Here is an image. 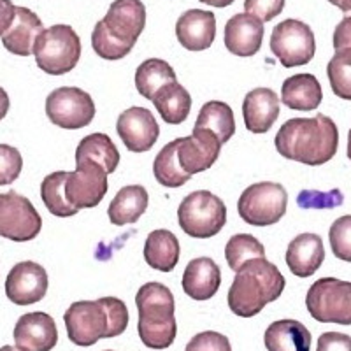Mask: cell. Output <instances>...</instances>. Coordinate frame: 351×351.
Here are the masks:
<instances>
[{
  "instance_id": "d6a6232c",
  "label": "cell",
  "mask_w": 351,
  "mask_h": 351,
  "mask_svg": "<svg viewBox=\"0 0 351 351\" xmlns=\"http://www.w3.org/2000/svg\"><path fill=\"white\" fill-rule=\"evenodd\" d=\"M67 176V171H56L46 176L40 183V199H43L44 206L53 216H58V218H71L80 211L69 202L67 195H65Z\"/></svg>"
},
{
  "instance_id": "7bdbcfd3",
  "label": "cell",
  "mask_w": 351,
  "mask_h": 351,
  "mask_svg": "<svg viewBox=\"0 0 351 351\" xmlns=\"http://www.w3.org/2000/svg\"><path fill=\"white\" fill-rule=\"evenodd\" d=\"M334 49L339 51V49L351 48V16H344L343 20L337 23L334 30Z\"/></svg>"
},
{
  "instance_id": "4fadbf2b",
  "label": "cell",
  "mask_w": 351,
  "mask_h": 351,
  "mask_svg": "<svg viewBox=\"0 0 351 351\" xmlns=\"http://www.w3.org/2000/svg\"><path fill=\"white\" fill-rule=\"evenodd\" d=\"M108 171L92 160L76 162V171L69 172L65 195L76 209L97 208L108 193Z\"/></svg>"
},
{
  "instance_id": "f35d334b",
  "label": "cell",
  "mask_w": 351,
  "mask_h": 351,
  "mask_svg": "<svg viewBox=\"0 0 351 351\" xmlns=\"http://www.w3.org/2000/svg\"><path fill=\"white\" fill-rule=\"evenodd\" d=\"M102 302H104L109 315L108 339H111V337H118V335L123 334L128 327L127 306H125L123 300L116 299V297H102Z\"/></svg>"
},
{
  "instance_id": "7c38bea8",
  "label": "cell",
  "mask_w": 351,
  "mask_h": 351,
  "mask_svg": "<svg viewBox=\"0 0 351 351\" xmlns=\"http://www.w3.org/2000/svg\"><path fill=\"white\" fill-rule=\"evenodd\" d=\"M43 228V218L27 197L16 192L0 195V236L14 243L36 239Z\"/></svg>"
},
{
  "instance_id": "8992f818",
  "label": "cell",
  "mask_w": 351,
  "mask_h": 351,
  "mask_svg": "<svg viewBox=\"0 0 351 351\" xmlns=\"http://www.w3.org/2000/svg\"><path fill=\"white\" fill-rule=\"evenodd\" d=\"M178 219L186 236L209 239L219 234L227 223V206L215 193L199 190L181 200Z\"/></svg>"
},
{
  "instance_id": "8fae6325",
  "label": "cell",
  "mask_w": 351,
  "mask_h": 351,
  "mask_svg": "<svg viewBox=\"0 0 351 351\" xmlns=\"http://www.w3.org/2000/svg\"><path fill=\"white\" fill-rule=\"evenodd\" d=\"M69 339L76 346H93L108 339L109 315L102 299L74 302L64 315Z\"/></svg>"
},
{
  "instance_id": "83f0119b",
  "label": "cell",
  "mask_w": 351,
  "mask_h": 351,
  "mask_svg": "<svg viewBox=\"0 0 351 351\" xmlns=\"http://www.w3.org/2000/svg\"><path fill=\"white\" fill-rule=\"evenodd\" d=\"M160 118L169 125H180L186 121L190 109H192V95L186 88L178 81L164 84L153 99Z\"/></svg>"
},
{
  "instance_id": "cb8c5ba5",
  "label": "cell",
  "mask_w": 351,
  "mask_h": 351,
  "mask_svg": "<svg viewBox=\"0 0 351 351\" xmlns=\"http://www.w3.org/2000/svg\"><path fill=\"white\" fill-rule=\"evenodd\" d=\"M324 100L322 84L313 74H295L285 80L281 102L293 111H315Z\"/></svg>"
},
{
  "instance_id": "e0dca14e",
  "label": "cell",
  "mask_w": 351,
  "mask_h": 351,
  "mask_svg": "<svg viewBox=\"0 0 351 351\" xmlns=\"http://www.w3.org/2000/svg\"><path fill=\"white\" fill-rule=\"evenodd\" d=\"M12 335L20 351H51L58 343L55 319L43 311L21 316L14 325Z\"/></svg>"
},
{
  "instance_id": "7a4b0ae2",
  "label": "cell",
  "mask_w": 351,
  "mask_h": 351,
  "mask_svg": "<svg viewBox=\"0 0 351 351\" xmlns=\"http://www.w3.org/2000/svg\"><path fill=\"white\" fill-rule=\"evenodd\" d=\"M285 285V276L265 256L247 260L232 281L227 295L228 307L236 316L253 318L267 304L280 299Z\"/></svg>"
},
{
  "instance_id": "30bf717a",
  "label": "cell",
  "mask_w": 351,
  "mask_h": 351,
  "mask_svg": "<svg viewBox=\"0 0 351 351\" xmlns=\"http://www.w3.org/2000/svg\"><path fill=\"white\" fill-rule=\"evenodd\" d=\"M46 114L49 121L65 130H80L95 118L93 99L76 86H62L53 90L46 99Z\"/></svg>"
},
{
  "instance_id": "f6af8a7d",
  "label": "cell",
  "mask_w": 351,
  "mask_h": 351,
  "mask_svg": "<svg viewBox=\"0 0 351 351\" xmlns=\"http://www.w3.org/2000/svg\"><path fill=\"white\" fill-rule=\"evenodd\" d=\"M9 106H11V100H9L8 92H5L4 88H0V121L4 120L5 114H8Z\"/></svg>"
},
{
  "instance_id": "ee69618b",
  "label": "cell",
  "mask_w": 351,
  "mask_h": 351,
  "mask_svg": "<svg viewBox=\"0 0 351 351\" xmlns=\"http://www.w3.org/2000/svg\"><path fill=\"white\" fill-rule=\"evenodd\" d=\"M14 14H16V5L11 0H0V36L11 27Z\"/></svg>"
},
{
  "instance_id": "9a60e30c",
  "label": "cell",
  "mask_w": 351,
  "mask_h": 351,
  "mask_svg": "<svg viewBox=\"0 0 351 351\" xmlns=\"http://www.w3.org/2000/svg\"><path fill=\"white\" fill-rule=\"evenodd\" d=\"M48 291V272L36 262H20L9 271L5 280V295L16 306L37 304Z\"/></svg>"
},
{
  "instance_id": "4dcf8cb0",
  "label": "cell",
  "mask_w": 351,
  "mask_h": 351,
  "mask_svg": "<svg viewBox=\"0 0 351 351\" xmlns=\"http://www.w3.org/2000/svg\"><path fill=\"white\" fill-rule=\"evenodd\" d=\"M178 148H180V137L165 144L153 164L155 180L165 188H180L192 178L181 167L180 158H178Z\"/></svg>"
},
{
  "instance_id": "ffe728a7",
  "label": "cell",
  "mask_w": 351,
  "mask_h": 351,
  "mask_svg": "<svg viewBox=\"0 0 351 351\" xmlns=\"http://www.w3.org/2000/svg\"><path fill=\"white\" fill-rule=\"evenodd\" d=\"M287 265L297 278H309L325 262L324 239L318 234H299L287 247Z\"/></svg>"
},
{
  "instance_id": "484cf974",
  "label": "cell",
  "mask_w": 351,
  "mask_h": 351,
  "mask_svg": "<svg viewBox=\"0 0 351 351\" xmlns=\"http://www.w3.org/2000/svg\"><path fill=\"white\" fill-rule=\"evenodd\" d=\"M149 195L141 184H128L116 193L108 208V216L116 227L136 223L148 209Z\"/></svg>"
},
{
  "instance_id": "5bb4252c",
  "label": "cell",
  "mask_w": 351,
  "mask_h": 351,
  "mask_svg": "<svg viewBox=\"0 0 351 351\" xmlns=\"http://www.w3.org/2000/svg\"><path fill=\"white\" fill-rule=\"evenodd\" d=\"M116 132L128 152L132 153H144L155 146L160 136V127L155 114L149 109L128 108L118 116L116 121Z\"/></svg>"
},
{
  "instance_id": "836d02e7",
  "label": "cell",
  "mask_w": 351,
  "mask_h": 351,
  "mask_svg": "<svg viewBox=\"0 0 351 351\" xmlns=\"http://www.w3.org/2000/svg\"><path fill=\"white\" fill-rule=\"evenodd\" d=\"M265 256V247L256 237L250 234H236L228 239L225 246V258H227L228 267L234 272L241 269L244 262L252 258H262Z\"/></svg>"
},
{
  "instance_id": "277c9868",
  "label": "cell",
  "mask_w": 351,
  "mask_h": 351,
  "mask_svg": "<svg viewBox=\"0 0 351 351\" xmlns=\"http://www.w3.org/2000/svg\"><path fill=\"white\" fill-rule=\"evenodd\" d=\"M136 306L139 311L137 332L144 346L152 350H165L172 346L178 334L172 291L165 285L149 281L137 291Z\"/></svg>"
},
{
  "instance_id": "d4e9b609",
  "label": "cell",
  "mask_w": 351,
  "mask_h": 351,
  "mask_svg": "<svg viewBox=\"0 0 351 351\" xmlns=\"http://www.w3.org/2000/svg\"><path fill=\"white\" fill-rule=\"evenodd\" d=\"M267 351H311V332L297 319H278L263 335Z\"/></svg>"
},
{
  "instance_id": "d6986e66",
  "label": "cell",
  "mask_w": 351,
  "mask_h": 351,
  "mask_svg": "<svg viewBox=\"0 0 351 351\" xmlns=\"http://www.w3.org/2000/svg\"><path fill=\"white\" fill-rule=\"evenodd\" d=\"M263 21L250 12L234 14L225 25V46L236 56H253L260 51L263 40Z\"/></svg>"
},
{
  "instance_id": "d590c367",
  "label": "cell",
  "mask_w": 351,
  "mask_h": 351,
  "mask_svg": "<svg viewBox=\"0 0 351 351\" xmlns=\"http://www.w3.org/2000/svg\"><path fill=\"white\" fill-rule=\"evenodd\" d=\"M328 241L335 258L351 262V215L335 219L328 230Z\"/></svg>"
},
{
  "instance_id": "bcb514c9",
  "label": "cell",
  "mask_w": 351,
  "mask_h": 351,
  "mask_svg": "<svg viewBox=\"0 0 351 351\" xmlns=\"http://www.w3.org/2000/svg\"><path fill=\"white\" fill-rule=\"evenodd\" d=\"M200 2H202V4L211 5V8L223 9V8H228L230 4H234L236 0H200Z\"/></svg>"
},
{
  "instance_id": "3957f363",
  "label": "cell",
  "mask_w": 351,
  "mask_h": 351,
  "mask_svg": "<svg viewBox=\"0 0 351 351\" xmlns=\"http://www.w3.org/2000/svg\"><path fill=\"white\" fill-rule=\"evenodd\" d=\"M144 27L146 8L141 0H114L93 28V51L104 60H121L134 49Z\"/></svg>"
},
{
  "instance_id": "7402d4cb",
  "label": "cell",
  "mask_w": 351,
  "mask_h": 351,
  "mask_svg": "<svg viewBox=\"0 0 351 351\" xmlns=\"http://www.w3.org/2000/svg\"><path fill=\"white\" fill-rule=\"evenodd\" d=\"M44 32L43 21L36 12L27 8H16L11 27L2 34V44L9 53L18 56H30L36 43Z\"/></svg>"
},
{
  "instance_id": "8d00e7d4",
  "label": "cell",
  "mask_w": 351,
  "mask_h": 351,
  "mask_svg": "<svg viewBox=\"0 0 351 351\" xmlns=\"http://www.w3.org/2000/svg\"><path fill=\"white\" fill-rule=\"evenodd\" d=\"M23 158L16 148L9 144H0V186L11 184L20 178Z\"/></svg>"
},
{
  "instance_id": "816d5d0a",
  "label": "cell",
  "mask_w": 351,
  "mask_h": 351,
  "mask_svg": "<svg viewBox=\"0 0 351 351\" xmlns=\"http://www.w3.org/2000/svg\"><path fill=\"white\" fill-rule=\"evenodd\" d=\"M106 351H112V350H106Z\"/></svg>"
},
{
  "instance_id": "ac0fdd59",
  "label": "cell",
  "mask_w": 351,
  "mask_h": 351,
  "mask_svg": "<svg viewBox=\"0 0 351 351\" xmlns=\"http://www.w3.org/2000/svg\"><path fill=\"white\" fill-rule=\"evenodd\" d=\"M176 37L188 51H204L216 39L215 12L202 9H188L176 23Z\"/></svg>"
},
{
  "instance_id": "f907efd6",
  "label": "cell",
  "mask_w": 351,
  "mask_h": 351,
  "mask_svg": "<svg viewBox=\"0 0 351 351\" xmlns=\"http://www.w3.org/2000/svg\"><path fill=\"white\" fill-rule=\"evenodd\" d=\"M332 5H335V8H339L341 4H343V0H328Z\"/></svg>"
},
{
  "instance_id": "c3c4849f",
  "label": "cell",
  "mask_w": 351,
  "mask_h": 351,
  "mask_svg": "<svg viewBox=\"0 0 351 351\" xmlns=\"http://www.w3.org/2000/svg\"><path fill=\"white\" fill-rule=\"evenodd\" d=\"M348 158L351 160V128L348 132Z\"/></svg>"
},
{
  "instance_id": "681fc988",
  "label": "cell",
  "mask_w": 351,
  "mask_h": 351,
  "mask_svg": "<svg viewBox=\"0 0 351 351\" xmlns=\"http://www.w3.org/2000/svg\"><path fill=\"white\" fill-rule=\"evenodd\" d=\"M0 351H20V350H18V348H14V346H2V348H0Z\"/></svg>"
},
{
  "instance_id": "9c48e42d",
  "label": "cell",
  "mask_w": 351,
  "mask_h": 351,
  "mask_svg": "<svg viewBox=\"0 0 351 351\" xmlns=\"http://www.w3.org/2000/svg\"><path fill=\"white\" fill-rule=\"evenodd\" d=\"M269 48L287 69L307 65L316 53L315 34L307 23L290 18L276 25Z\"/></svg>"
},
{
  "instance_id": "4316f807",
  "label": "cell",
  "mask_w": 351,
  "mask_h": 351,
  "mask_svg": "<svg viewBox=\"0 0 351 351\" xmlns=\"http://www.w3.org/2000/svg\"><path fill=\"white\" fill-rule=\"evenodd\" d=\"M180 239L171 230H153L144 243V260L152 269L171 272L180 262Z\"/></svg>"
},
{
  "instance_id": "1f68e13d",
  "label": "cell",
  "mask_w": 351,
  "mask_h": 351,
  "mask_svg": "<svg viewBox=\"0 0 351 351\" xmlns=\"http://www.w3.org/2000/svg\"><path fill=\"white\" fill-rule=\"evenodd\" d=\"M176 81V72L165 60L160 58H148L137 67L136 71V88L139 95L144 99L153 100L158 90L164 84Z\"/></svg>"
},
{
  "instance_id": "603a6c76",
  "label": "cell",
  "mask_w": 351,
  "mask_h": 351,
  "mask_svg": "<svg viewBox=\"0 0 351 351\" xmlns=\"http://www.w3.org/2000/svg\"><path fill=\"white\" fill-rule=\"evenodd\" d=\"M221 285L219 265L209 256H199L188 262L183 272V290L193 300H209Z\"/></svg>"
},
{
  "instance_id": "2e32d148",
  "label": "cell",
  "mask_w": 351,
  "mask_h": 351,
  "mask_svg": "<svg viewBox=\"0 0 351 351\" xmlns=\"http://www.w3.org/2000/svg\"><path fill=\"white\" fill-rule=\"evenodd\" d=\"M223 144L208 128L193 127L192 136L180 137L178 158L184 172L190 176L208 171L218 160Z\"/></svg>"
},
{
  "instance_id": "7dc6e473",
  "label": "cell",
  "mask_w": 351,
  "mask_h": 351,
  "mask_svg": "<svg viewBox=\"0 0 351 351\" xmlns=\"http://www.w3.org/2000/svg\"><path fill=\"white\" fill-rule=\"evenodd\" d=\"M339 9L346 16H351V0H343V4L339 5Z\"/></svg>"
},
{
  "instance_id": "74e56055",
  "label": "cell",
  "mask_w": 351,
  "mask_h": 351,
  "mask_svg": "<svg viewBox=\"0 0 351 351\" xmlns=\"http://www.w3.org/2000/svg\"><path fill=\"white\" fill-rule=\"evenodd\" d=\"M344 202V195L341 190H332V192H315V190H304L297 197V204L302 209H334L339 208Z\"/></svg>"
},
{
  "instance_id": "f1b7e54d",
  "label": "cell",
  "mask_w": 351,
  "mask_h": 351,
  "mask_svg": "<svg viewBox=\"0 0 351 351\" xmlns=\"http://www.w3.org/2000/svg\"><path fill=\"white\" fill-rule=\"evenodd\" d=\"M197 128H208L225 144L236 134V118L234 111L228 104L221 100H209L200 108L199 116L195 121Z\"/></svg>"
},
{
  "instance_id": "f546056e",
  "label": "cell",
  "mask_w": 351,
  "mask_h": 351,
  "mask_svg": "<svg viewBox=\"0 0 351 351\" xmlns=\"http://www.w3.org/2000/svg\"><path fill=\"white\" fill-rule=\"evenodd\" d=\"M81 160L97 162L108 171V174H112L120 164V152H118L111 137L95 132V134L83 137L81 143L77 144L76 162H81Z\"/></svg>"
},
{
  "instance_id": "e575fe53",
  "label": "cell",
  "mask_w": 351,
  "mask_h": 351,
  "mask_svg": "<svg viewBox=\"0 0 351 351\" xmlns=\"http://www.w3.org/2000/svg\"><path fill=\"white\" fill-rule=\"evenodd\" d=\"M332 92L339 99L351 100V48L335 51L327 65Z\"/></svg>"
},
{
  "instance_id": "60d3db41",
  "label": "cell",
  "mask_w": 351,
  "mask_h": 351,
  "mask_svg": "<svg viewBox=\"0 0 351 351\" xmlns=\"http://www.w3.org/2000/svg\"><path fill=\"white\" fill-rule=\"evenodd\" d=\"M287 0H244V9L262 21H271L283 12Z\"/></svg>"
},
{
  "instance_id": "b9f144b4",
  "label": "cell",
  "mask_w": 351,
  "mask_h": 351,
  "mask_svg": "<svg viewBox=\"0 0 351 351\" xmlns=\"http://www.w3.org/2000/svg\"><path fill=\"white\" fill-rule=\"evenodd\" d=\"M316 351H351V337L341 332H325L318 337Z\"/></svg>"
},
{
  "instance_id": "6da1fadb",
  "label": "cell",
  "mask_w": 351,
  "mask_h": 351,
  "mask_svg": "<svg viewBox=\"0 0 351 351\" xmlns=\"http://www.w3.org/2000/svg\"><path fill=\"white\" fill-rule=\"evenodd\" d=\"M276 149L287 160L304 165H324L330 162L339 148V130L332 118H291L276 134Z\"/></svg>"
},
{
  "instance_id": "5b68a950",
  "label": "cell",
  "mask_w": 351,
  "mask_h": 351,
  "mask_svg": "<svg viewBox=\"0 0 351 351\" xmlns=\"http://www.w3.org/2000/svg\"><path fill=\"white\" fill-rule=\"evenodd\" d=\"M36 64L49 76H64L81 58V39L71 25L44 28L34 48Z\"/></svg>"
},
{
  "instance_id": "ab89813d",
  "label": "cell",
  "mask_w": 351,
  "mask_h": 351,
  "mask_svg": "<svg viewBox=\"0 0 351 351\" xmlns=\"http://www.w3.org/2000/svg\"><path fill=\"white\" fill-rule=\"evenodd\" d=\"M184 351H232V346L228 337H225L223 334L206 330L193 335Z\"/></svg>"
},
{
  "instance_id": "44dd1931",
  "label": "cell",
  "mask_w": 351,
  "mask_h": 351,
  "mask_svg": "<svg viewBox=\"0 0 351 351\" xmlns=\"http://www.w3.org/2000/svg\"><path fill=\"white\" fill-rule=\"evenodd\" d=\"M280 116V99L271 88H255L243 102L244 127L253 134H267Z\"/></svg>"
},
{
  "instance_id": "ba28073f",
  "label": "cell",
  "mask_w": 351,
  "mask_h": 351,
  "mask_svg": "<svg viewBox=\"0 0 351 351\" xmlns=\"http://www.w3.org/2000/svg\"><path fill=\"white\" fill-rule=\"evenodd\" d=\"M288 193L283 184L262 181L247 186L239 197L237 213L247 225L269 227L278 223L287 213Z\"/></svg>"
},
{
  "instance_id": "52a82bcc",
  "label": "cell",
  "mask_w": 351,
  "mask_h": 351,
  "mask_svg": "<svg viewBox=\"0 0 351 351\" xmlns=\"http://www.w3.org/2000/svg\"><path fill=\"white\" fill-rule=\"evenodd\" d=\"M306 307L319 324L351 325V281L322 278L307 290Z\"/></svg>"
}]
</instances>
